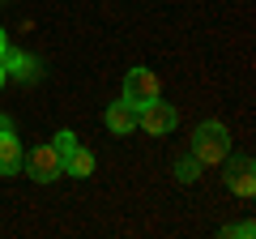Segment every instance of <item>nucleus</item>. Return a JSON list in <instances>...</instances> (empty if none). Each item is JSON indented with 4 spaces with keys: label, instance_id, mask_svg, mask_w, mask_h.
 <instances>
[{
    "label": "nucleus",
    "instance_id": "obj_1",
    "mask_svg": "<svg viewBox=\"0 0 256 239\" xmlns=\"http://www.w3.org/2000/svg\"><path fill=\"white\" fill-rule=\"evenodd\" d=\"M226 154H230V132H226V124L205 120L201 128H196V137H192V158H196L201 166H218V162H226Z\"/></svg>",
    "mask_w": 256,
    "mask_h": 239
},
{
    "label": "nucleus",
    "instance_id": "obj_2",
    "mask_svg": "<svg viewBox=\"0 0 256 239\" xmlns=\"http://www.w3.org/2000/svg\"><path fill=\"white\" fill-rule=\"evenodd\" d=\"M26 175L34 180V184H52V180H60L64 175V162L60 154H56V146H34L26 154Z\"/></svg>",
    "mask_w": 256,
    "mask_h": 239
},
{
    "label": "nucleus",
    "instance_id": "obj_3",
    "mask_svg": "<svg viewBox=\"0 0 256 239\" xmlns=\"http://www.w3.org/2000/svg\"><path fill=\"white\" fill-rule=\"evenodd\" d=\"M158 98V77L150 73V68H128L124 73V102L128 107H146V102Z\"/></svg>",
    "mask_w": 256,
    "mask_h": 239
},
{
    "label": "nucleus",
    "instance_id": "obj_4",
    "mask_svg": "<svg viewBox=\"0 0 256 239\" xmlns=\"http://www.w3.org/2000/svg\"><path fill=\"white\" fill-rule=\"evenodd\" d=\"M137 124H141L146 132H154V137H162V132H171L175 124H180V116H175V107H171V102L154 98V102H146V107L137 111Z\"/></svg>",
    "mask_w": 256,
    "mask_h": 239
},
{
    "label": "nucleus",
    "instance_id": "obj_5",
    "mask_svg": "<svg viewBox=\"0 0 256 239\" xmlns=\"http://www.w3.org/2000/svg\"><path fill=\"white\" fill-rule=\"evenodd\" d=\"M226 188H230L235 196H252V192H256V166H252V158H248V154H239L235 162H230Z\"/></svg>",
    "mask_w": 256,
    "mask_h": 239
},
{
    "label": "nucleus",
    "instance_id": "obj_6",
    "mask_svg": "<svg viewBox=\"0 0 256 239\" xmlns=\"http://www.w3.org/2000/svg\"><path fill=\"white\" fill-rule=\"evenodd\" d=\"M107 128L120 132V137H124V132H132V128H137V107H128L124 98L111 102V107H107Z\"/></svg>",
    "mask_w": 256,
    "mask_h": 239
},
{
    "label": "nucleus",
    "instance_id": "obj_7",
    "mask_svg": "<svg viewBox=\"0 0 256 239\" xmlns=\"http://www.w3.org/2000/svg\"><path fill=\"white\" fill-rule=\"evenodd\" d=\"M22 171V146L13 132H0V175H18Z\"/></svg>",
    "mask_w": 256,
    "mask_h": 239
},
{
    "label": "nucleus",
    "instance_id": "obj_8",
    "mask_svg": "<svg viewBox=\"0 0 256 239\" xmlns=\"http://www.w3.org/2000/svg\"><path fill=\"white\" fill-rule=\"evenodd\" d=\"M0 64H4V73H13V77H22V82H30V77H34V60H30V56H22V52H13V47H4V52H0Z\"/></svg>",
    "mask_w": 256,
    "mask_h": 239
},
{
    "label": "nucleus",
    "instance_id": "obj_9",
    "mask_svg": "<svg viewBox=\"0 0 256 239\" xmlns=\"http://www.w3.org/2000/svg\"><path fill=\"white\" fill-rule=\"evenodd\" d=\"M64 175H77V180H86V175H94V154L82 146H73L68 154H64Z\"/></svg>",
    "mask_w": 256,
    "mask_h": 239
},
{
    "label": "nucleus",
    "instance_id": "obj_10",
    "mask_svg": "<svg viewBox=\"0 0 256 239\" xmlns=\"http://www.w3.org/2000/svg\"><path fill=\"white\" fill-rule=\"evenodd\" d=\"M196 171H201V162H196L192 154L175 162V180H180V184H192V180H196Z\"/></svg>",
    "mask_w": 256,
    "mask_h": 239
},
{
    "label": "nucleus",
    "instance_id": "obj_11",
    "mask_svg": "<svg viewBox=\"0 0 256 239\" xmlns=\"http://www.w3.org/2000/svg\"><path fill=\"white\" fill-rule=\"evenodd\" d=\"M73 146H77V137H73V132H68V128H64L60 137H56V154H60V162H64V154H68V150H73Z\"/></svg>",
    "mask_w": 256,
    "mask_h": 239
},
{
    "label": "nucleus",
    "instance_id": "obj_12",
    "mask_svg": "<svg viewBox=\"0 0 256 239\" xmlns=\"http://www.w3.org/2000/svg\"><path fill=\"white\" fill-rule=\"evenodd\" d=\"M222 235H239V239H252V235H256V226H252V222H239V226H222Z\"/></svg>",
    "mask_w": 256,
    "mask_h": 239
},
{
    "label": "nucleus",
    "instance_id": "obj_13",
    "mask_svg": "<svg viewBox=\"0 0 256 239\" xmlns=\"http://www.w3.org/2000/svg\"><path fill=\"white\" fill-rule=\"evenodd\" d=\"M0 132H13V124H9V116H0Z\"/></svg>",
    "mask_w": 256,
    "mask_h": 239
},
{
    "label": "nucleus",
    "instance_id": "obj_14",
    "mask_svg": "<svg viewBox=\"0 0 256 239\" xmlns=\"http://www.w3.org/2000/svg\"><path fill=\"white\" fill-rule=\"evenodd\" d=\"M4 47H9V38H4V30H0V52H4Z\"/></svg>",
    "mask_w": 256,
    "mask_h": 239
},
{
    "label": "nucleus",
    "instance_id": "obj_15",
    "mask_svg": "<svg viewBox=\"0 0 256 239\" xmlns=\"http://www.w3.org/2000/svg\"><path fill=\"white\" fill-rule=\"evenodd\" d=\"M4 77H9V73H4V64H0V86H4Z\"/></svg>",
    "mask_w": 256,
    "mask_h": 239
}]
</instances>
